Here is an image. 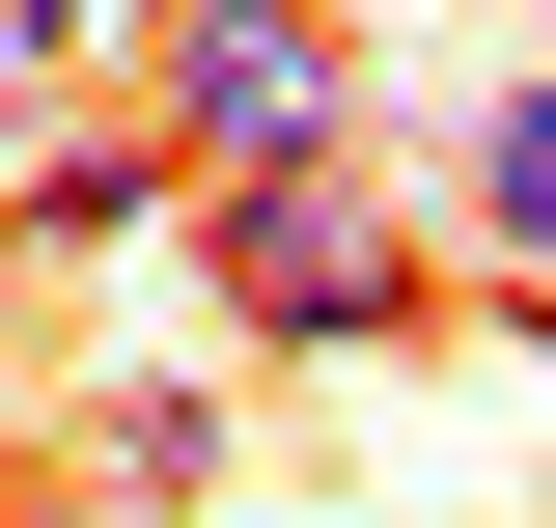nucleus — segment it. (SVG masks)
<instances>
[{
    "label": "nucleus",
    "mask_w": 556,
    "mask_h": 528,
    "mask_svg": "<svg viewBox=\"0 0 556 528\" xmlns=\"http://www.w3.org/2000/svg\"><path fill=\"white\" fill-rule=\"evenodd\" d=\"M473 278L556 334V84H501V112H473Z\"/></svg>",
    "instance_id": "3"
},
{
    "label": "nucleus",
    "mask_w": 556,
    "mask_h": 528,
    "mask_svg": "<svg viewBox=\"0 0 556 528\" xmlns=\"http://www.w3.org/2000/svg\"><path fill=\"white\" fill-rule=\"evenodd\" d=\"M195 223H223V306H251L278 362L417 334V223H362V167H278V196H195Z\"/></svg>",
    "instance_id": "1"
},
{
    "label": "nucleus",
    "mask_w": 556,
    "mask_h": 528,
    "mask_svg": "<svg viewBox=\"0 0 556 528\" xmlns=\"http://www.w3.org/2000/svg\"><path fill=\"white\" fill-rule=\"evenodd\" d=\"M84 28H112V0H84Z\"/></svg>",
    "instance_id": "5"
},
{
    "label": "nucleus",
    "mask_w": 556,
    "mask_h": 528,
    "mask_svg": "<svg viewBox=\"0 0 556 528\" xmlns=\"http://www.w3.org/2000/svg\"><path fill=\"white\" fill-rule=\"evenodd\" d=\"M223 28H334V0H223Z\"/></svg>",
    "instance_id": "4"
},
{
    "label": "nucleus",
    "mask_w": 556,
    "mask_h": 528,
    "mask_svg": "<svg viewBox=\"0 0 556 528\" xmlns=\"http://www.w3.org/2000/svg\"><path fill=\"white\" fill-rule=\"evenodd\" d=\"M167 167H223V196H278V167H334V28H167Z\"/></svg>",
    "instance_id": "2"
}]
</instances>
